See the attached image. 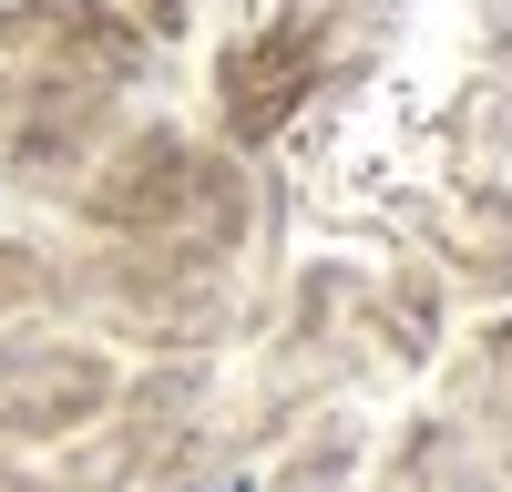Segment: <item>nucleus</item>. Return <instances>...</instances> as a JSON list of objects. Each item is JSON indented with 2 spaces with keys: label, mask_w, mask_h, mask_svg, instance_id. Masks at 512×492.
Masks as SVG:
<instances>
[]
</instances>
